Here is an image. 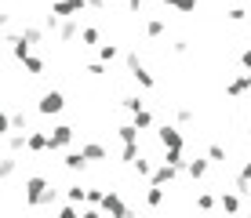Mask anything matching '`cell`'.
<instances>
[{"label":"cell","instance_id":"1","mask_svg":"<svg viewBox=\"0 0 251 218\" xmlns=\"http://www.w3.org/2000/svg\"><path fill=\"white\" fill-rule=\"evenodd\" d=\"M160 142L168 145V149H182V135H178L175 127H164L160 131Z\"/></svg>","mask_w":251,"mask_h":218},{"label":"cell","instance_id":"2","mask_svg":"<svg viewBox=\"0 0 251 218\" xmlns=\"http://www.w3.org/2000/svg\"><path fill=\"white\" fill-rule=\"evenodd\" d=\"M69 142H73V127H58L55 135H51V149H62Z\"/></svg>","mask_w":251,"mask_h":218},{"label":"cell","instance_id":"3","mask_svg":"<svg viewBox=\"0 0 251 218\" xmlns=\"http://www.w3.org/2000/svg\"><path fill=\"white\" fill-rule=\"evenodd\" d=\"M58 109H62V95H58V91L44 95V102H40V113H58Z\"/></svg>","mask_w":251,"mask_h":218},{"label":"cell","instance_id":"4","mask_svg":"<svg viewBox=\"0 0 251 218\" xmlns=\"http://www.w3.org/2000/svg\"><path fill=\"white\" fill-rule=\"evenodd\" d=\"M80 7H84V0H58L55 11L58 15H73V11H80Z\"/></svg>","mask_w":251,"mask_h":218},{"label":"cell","instance_id":"5","mask_svg":"<svg viewBox=\"0 0 251 218\" xmlns=\"http://www.w3.org/2000/svg\"><path fill=\"white\" fill-rule=\"evenodd\" d=\"M25 145H29V149H44V145H48V135H29V138H25Z\"/></svg>","mask_w":251,"mask_h":218},{"label":"cell","instance_id":"6","mask_svg":"<svg viewBox=\"0 0 251 218\" xmlns=\"http://www.w3.org/2000/svg\"><path fill=\"white\" fill-rule=\"evenodd\" d=\"M248 91V76H237V80L229 84V95H244Z\"/></svg>","mask_w":251,"mask_h":218},{"label":"cell","instance_id":"7","mask_svg":"<svg viewBox=\"0 0 251 218\" xmlns=\"http://www.w3.org/2000/svg\"><path fill=\"white\" fill-rule=\"evenodd\" d=\"M222 207H226V211H237V207H240V196H237V193H226V196H222Z\"/></svg>","mask_w":251,"mask_h":218},{"label":"cell","instance_id":"8","mask_svg":"<svg viewBox=\"0 0 251 218\" xmlns=\"http://www.w3.org/2000/svg\"><path fill=\"white\" fill-rule=\"evenodd\" d=\"M66 168H69V171H80V168H84V156H80V153L66 156Z\"/></svg>","mask_w":251,"mask_h":218},{"label":"cell","instance_id":"9","mask_svg":"<svg viewBox=\"0 0 251 218\" xmlns=\"http://www.w3.org/2000/svg\"><path fill=\"white\" fill-rule=\"evenodd\" d=\"M150 124H153V117H150L146 109H138V113H135V127H150Z\"/></svg>","mask_w":251,"mask_h":218},{"label":"cell","instance_id":"10","mask_svg":"<svg viewBox=\"0 0 251 218\" xmlns=\"http://www.w3.org/2000/svg\"><path fill=\"white\" fill-rule=\"evenodd\" d=\"M146 33H150V37H160V33H164V22H160V19H153L150 25H146Z\"/></svg>","mask_w":251,"mask_h":218},{"label":"cell","instance_id":"11","mask_svg":"<svg viewBox=\"0 0 251 218\" xmlns=\"http://www.w3.org/2000/svg\"><path fill=\"white\" fill-rule=\"evenodd\" d=\"M204 171H207V164H204V160H193V164H189V174H193V178H201Z\"/></svg>","mask_w":251,"mask_h":218},{"label":"cell","instance_id":"12","mask_svg":"<svg viewBox=\"0 0 251 218\" xmlns=\"http://www.w3.org/2000/svg\"><path fill=\"white\" fill-rule=\"evenodd\" d=\"M80 156H91V160H99V156H102V145H84Z\"/></svg>","mask_w":251,"mask_h":218},{"label":"cell","instance_id":"13","mask_svg":"<svg viewBox=\"0 0 251 218\" xmlns=\"http://www.w3.org/2000/svg\"><path fill=\"white\" fill-rule=\"evenodd\" d=\"M146 200H150V204H153V207H157V204H160V200H164V189H150V196H146Z\"/></svg>","mask_w":251,"mask_h":218},{"label":"cell","instance_id":"14","mask_svg":"<svg viewBox=\"0 0 251 218\" xmlns=\"http://www.w3.org/2000/svg\"><path fill=\"white\" fill-rule=\"evenodd\" d=\"M229 19H233V22H244V19H248V11H244V7H233Z\"/></svg>","mask_w":251,"mask_h":218},{"label":"cell","instance_id":"15","mask_svg":"<svg viewBox=\"0 0 251 218\" xmlns=\"http://www.w3.org/2000/svg\"><path fill=\"white\" fill-rule=\"evenodd\" d=\"M102 58H106V62H109V58H117V48H113V44H106V48H102Z\"/></svg>","mask_w":251,"mask_h":218},{"label":"cell","instance_id":"16","mask_svg":"<svg viewBox=\"0 0 251 218\" xmlns=\"http://www.w3.org/2000/svg\"><path fill=\"white\" fill-rule=\"evenodd\" d=\"M25 66H29L33 73H40V69H44V62H40V58H25Z\"/></svg>","mask_w":251,"mask_h":218},{"label":"cell","instance_id":"17","mask_svg":"<svg viewBox=\"0 0 251 218\" xmlns=\"http://www.w3.org/2000/svg\"><path fill=\"white\" fill-rule=\"evenodd\" d=\"M211 160H226V149H222V145H211Z\"/></svg>","mask_w":251,"mask_h":218},{"label":"cell","instance_id":"18","mask_svg":"<svg viewBox=\"0 0 251 218\" xmlns=\"http://www.w3.org/2000/svg\"><path fill=\"white\" fill-rule=\"evenodd\" d=\"M7 124H11V120H7L4 113H0V135H4V131H7Z\"/></svg>","mask_w":251,"mask_h":218},{"label":"cell","instance_id":"19","mask_svg":"<svg viewBox=\"0 0 251 218\" xmlns=\"http://www.w3.org/2000/svg\"><path fill=\"white\" fill-rule=\"evenodd\" d=\"M244 66L251 69V51H244Z\"/></svg>","mask_w":251,"mask_h":218},{"label":"cell","instance_id":"20","mask_svg":"<svg viewBox=\"0 0 251 218\" xmlns=\"http://www.w3.org/2000/svg\"><path fill=\"white\" fill-rule=\"evenodd\" d=\"M84 218H99V215H95V211H84Z\"/></svg>","mask_w":251,"mask_h":218},{"label":"cell","instance_id":"21","mask_svg":"<svg viewBox=\"0 0 251 218\" xmlns=\"http://www.w3.org/2000/svg\"><path fill=\"white\" fill-rule=\"evenodd\" d=\"M248 84H251V73H248Z\"/></svg>","mask_w":251,"mask_h":218}]
</instances>
